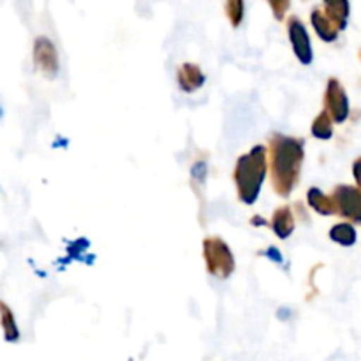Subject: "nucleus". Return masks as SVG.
<instances>
[{
  "label": "nucleus",
  "instance_id": "1",
  "mask_svg": "<svg viewBox=\"0 0 361 361\" xmlns=\"http://www.w3.org/2000/svg\"><path fill=\"white\" fill-rule=\"evenodd\" d=\"M264 175H267V159H264L263 147L254 148L249 155L240 159L236 166V182L243 201L252 203L256 200Z\"/></svg>",
  "mask_w": 361,
  "mask_h": 361
},
{
  "label": "nucleus",
  "instance_id": "2",
  "mask_svg": "<svg viewBox=\"0 0 361 361\" xmlns=\"http://www.w3.org/2000/svg\"><path fill=\"white\" fill-rule=\"evenodd\" d=\"M302 143L281 137L275 141V182L281 192H289L302 162Z\"/></svg>",
  "mask_w": 361,
  "mask_h": 361
},
{
  "label": "nucleus",
  "instance_id": "3",
  "mask_svg": "<svg viewBox=\"0 0 361 361\" xmlns=\"http://www.w3.org/2000/svg\"><path fill=\"white\" fill-rule=\"evenodd\" d=\"M204 249H207L208 270L219 277H228L233 271V259L228 247L219 240H208L204 243Z\"/></svg>",
  "mask_w": 361,
  "mask_h": 361
},
{
  "label": "nucleus",
  "instance_id": "4",
  "mask_svg": "<svg viewBox=\"0 0 361 361\" xmlns=\"http://www.w3.org/2000/svg\"><path fill=\"white\" fill-rule=\"evenodd\" d=\"M34 56L37 66L41 67L48 76H53V74L56 73V67H59V63H56V51L49 39L39 37L37 41H35Z\"/></svg>",
  "mask_w": 361,
  "mask_h": 361
},
{
  "label": "nucleus",
  "instance_id": "5",
  "mask_svg": "<svg viewBox=\"0 0 361 361\" xmlns=\"http://www.w3.org/2000/svg\"><path fill=\"white\" fill-rule=\"evenodd\" d=\"M289 34H291L293 48H295L298 59L303 63H309L312 60V49H310V39L307 35L305 27L298 20H291V23H289Z\"/></svg>",
  "mask_w": 361,
  "mask_h": 361
},
{
  "label": "nucleus",
  "instance_id": "6",
  "mask_svg": "<svg viewBox=\"0 0 361 361\" xmlns=\"http://www.w3.org/2000/svg\"><path fill=\"white\" fill-rule=\"evenodd\" d=\"M337 200L341 203V210L348 217H353L355 221L361 222V194L356 192L351 187H338Z\"/></svg>",
  "mask_w": 361,
  "mask_h": 361
},
{
  "label": "nucleus",
  "instance_id": "7",
  "mask_svg": "<svg viewBox=\"0 0 361 361\" xmlns=\"http://www.w3.org/2000/svg\"><path fill=\"white\" fill-rule=\"evenodd\" d=\"M328 108L331 109L337 122H342L348 116V99L337 81H331L330 88H328Z\"/></svg>",
  "mask_w": 361,
  "mask_h": 361
},
{
  "label": "nucleus",
  "instance_id": "8",
  "mask_svg": "<svg viewBox=\"0 0 361 361\" xmlns=\"http://www.w3.org/2000/svg\"><path fill=\"white\" fill-rule=\"evenodd\" d=\"M0 324H2L4 338H6L7 342H16L18 338H20V331H18L13 312H11V309L2 302V300H0Z\"/></svg>",
  "mask_w": 361,
  "mask_h": 361
},
{
  "label": "nucleus",
  "instance_id": "9",
  "mask_svg": "<svg viewBox=\"0 0 361 361\" xmlns=\"http://www.w3.org/2000/svg\"><path fill=\"white\" fill-rule=\"evenodd\" d=\"M203 80V74L200 73V69H197L196 66L187 63V66H183V69L180 71V83H182V87L185 88V90H194V88L201 87Z\"/></svg>",
  "mask_w": 361,
  "mask_h": 361
},
{
  "label": "nucleus",
  "instance_id": "10",
  "mask_svg": "<svg viewBox=\"0 0 361 361\" xmlns=\"http://www.w3.org/2000/svg\"><path fill=\"white\" fill-rule=\"evenodd\" d=\"M312 21H314V25H316L317 34H319L324 41H334V39L337 37V27L331 23L330 18L323 16L319 11H316V13H314Z\"/></svg>",
  "mask_w": 361,
  "mask_h": 361
},
{
  "label": "nucleus",
  "instance_id": "11",
  "mask_svg": "<svg viewBox=\"0 0 361 361\" xmlns=\"http://www.w3.org/2000/svg\"><path fill=\"white\" fill-rule=\"evenodd\" d=\"M293 215L288 208H282V210L277 212L275 215V231L281 238H286V236L291 235L293 231Z\"/></svg>",
  "mask_w": 361,
  "mask_h": 361
},
{
  "label": "nucleus",
  "instance_id": "12",
  "mask_svg": "<svg viewBox=\"0 0 361 361\" xmlns=\"http://www.w3.org/2000/svg\"><path fill=\"white\" fill-rule=\"evenodd\" d=\"M309 201H310V204H312V207L319 212V214H334V210H335L334 203H331L326 196H323V194H321L317 189L310 190Z\"/></svg>",
  "mask_w": 361,
  "mask_h": 361
},
{
  "label": "nucleus",
  "instance_id": "13",
  "mask_svg": "<svg viewBox=\"0 0 361 361\" xmlns=\"http://www.w3.org/2000/svg\"><path fill=\"white\" fill-rule=\"evenodd\" d=\"M331 238H334L335 242L342 243V245H353L356 238V233L351 226L341 224L335 226V228L331 229Z\"/></svg>",
  "mask_w": 361,
  "mask_h": 361
},
{
  "label": "nucleus",
  "instance_id": "14",
  "mask_svg": "<svg viewBox=\"0 0 361 361\" xmlns=\"http://www.w3.org/2000/svg\"><path fill=\"white\" fill-rule=\"evenodd\" d=\"M314 136L317 137H323V140H326V137L331 136V127H330V120H328L326 115H321L319 118L316 120V123H314Z\"/></svg>",
  "mask_w": 361,
  "mask_h": 361
},
{
  "label": "nucleus",
  "instance_id": "15",
  "mask_svg": "<svg viewBox=\"0 0 361 361\" xmlns=\"http://www.w3.org/2000/svg\"><path fill=\"white\" fill-rule=\"evenodd\" d=\"M355 175H356V178H358V182L361 183V161H358L355 164Z\"/></svg>",
  "mask_w": 361,
  "mask_h": 361
}]
</instances>
